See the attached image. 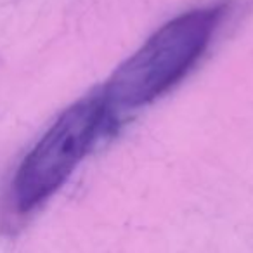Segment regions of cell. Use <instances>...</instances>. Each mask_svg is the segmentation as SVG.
Here are the masks:
<instances>
[{
	"instance_id": "cell-1",
	"label": "cell",
	"mask_w": 253,
	"mask_h": 253,
	"mask_svg": "<svg viewBox=\"0 0 253 253\" xmlns=\"http://www.w3.org/2000/svg\"><path fill=\"white\" fill-rule=\"evenodd\" d=\"M115 125L116 111L101 94L64 109L19 162L2 201L4 227L14 231L35 213Z\"/></svg>"
},
{
	"instance_id": "cell-2",
	"label": "cell",
	"mask_w": 253,
	"mask_h": 253,
	"mask_svg": "<svg viewBox=\"0 0 253 253\" xmlns=\"http://www.w3.org/2000/svg\"><path fill=\"white\" fill-rule=\"evenodd\" d=\"M227 4L194 9L165 23L102 87L109 108L135 109L175 87L210 45Z\"/></svg>"
}]
</instances>
